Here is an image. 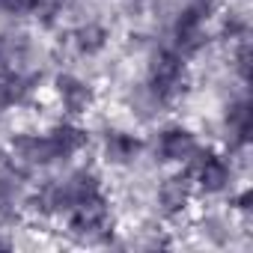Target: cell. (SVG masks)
Segmentation results:
<instances>
[{
    "label": "cell",
    "instance_id": "1",
    "mask_svg": "<svg viewBox=\"0 0 253 253\" xmlns=\"http://www.w3.org/2000/svg\"><path fill=\"white\" fill-rule=\"evenodd\" d=\"M146 86H149V95L158 104H173L176 98H182L185 89H188V66H185V57L179 51H173V48L158 51L152 57V63H149Z\"/></svg>",
    "mask_w": 253,
    "mask_h": 253
},
{
    "label": "cell",
    "instance_id": "2",
    "mask_svg": "<svg viewBox=\"0 0 253 253\" xmlns=\"http://www.w3.org/2000/svg\"><path fill=\"white\" fill-rule=\"evenodd\" d=\"M214 9H217V0H191L188 6H182L176 21H173V51H179L182 57L203 51L209 42L206 24H209Z\"/></svg>",
    "mask_w": 253,
    "mask_h": 253
},
{
    "label": "cell",
    "instance_id": "3",
    "mask_svg": "<svg viewBox=\"0 0 253 253\" xmlns=\"http://www.w3.org/2000/svg\"><path fill=\"white\" fill-rule=\"evenodd\" d=\"M69 232L78 235V238H86V241H95V238H104L113 226V214H110V203L104 194H95L84 203H78L69 214Z\"/></svg>",
    "mask_w": 253,
    "mask_h": 253
},
{
    "label": "cell",
    "instance_id": "4",
    "mask_svg": "<svg viewBox=\"0 0 253 253\" xmlns=\"http://www.w3.org/2000/svg\"><path fill=\"white\" fill-rule=\"evenodd\" d=\"M188 179L194 182V188L206 191V194H217L229 185L232 179V167L229 161L214 152V149H197L188 161Z\"/></svg>",
    "mask_w": 253,
    "mask_h": 253
},
{
    "label": "cell",
    "instance_id": "5",
    "mask_svg": "<svg viewBox=\"0 0 253 253\" xmlns=\"http://www.w3.org/2000/svg\"><path fill=\"white\" fill-rule=\"evenodd\" d=\"M200 149L194 131H188L185 125H167L155 137V158L164 164H188L191 155Z\"/></svg>",
    "mask_w": 253,
    "mask_h": 253
},
{
    "label": "cell",
    "instance_id": "6",
    "mask_svg": "<svg viewBox=\"0 0 253 253\" xmlns=\"http://www.w3.org/2000/svg\"><path fill=\"white\" fill-rule=\"evenodd\" d=\"M9 152L12 158L27 170V167H51L60 161L48 131L45 134H15L12 143H9Z\"/></svg>",
    "mask_w": 253,
    "mask_h": 253
},
{
    "label": "cell",
    "instance_id": "7",
    "mask_svg": "<svg viewBox=\"0 0 253 253\" xmlns=\"http://www.w3.org/2000/svg\"><path fill=\"white\" fill-rule=\"evenodd\" d=\"M54 89H57V98H60L63 110H69V113H86L92 107V101H95L92 84L84 81V78H78V75H72V72L57 75Z\"/></svg>",
    "mask_w": 253,
    "mask_h": 253
},
{
    "label": "cell",
    "instance_id": "8",
    "mask_svg": "<svg viewBox=\"0 0 253 253\" xmlns=\"http://www.w3.org/2000/svg\"><path fill=\"white\" fill-rule=\"evenodd\" d=\"M191 194H194V182L188 179V173L185 176H170L158 188V206H161V211L167 217H176V214H182L188 209Z\"/></svg>",
    "mask_w": 253,
    "mask_h": 253
},
{
    "label": "cell",
    "instance_id": "9",
    "mask_svg": "<svg viewBox=\"0 0 253 253\" xmlns=\"http://www.w3.org/2000/svg\"><path fill=\"white\" fill-rule=\"evenodd\" d=\"M36 89V75H24L18 69L12 72H0V113L12 104H21L33 95Z\"/></svg>",
    "mask_w": 253,
    "mask_h": 253
},
{
    "label": "cell",
    "instance_id": "10",
    "mask_svg": "<svg viewBox=\"0 0 253 253\" xmlns=\"http://www.w3.org/2000/svg\"><path fill=\"white\" fill-rule=\"evenodd\" d=\"M107 39H110V33H107V27L98 24V21L78 24V27L69 33V45H72V51L81 54V57H95V54H101V51L107 48Z\"/></svg>",
    "mask_w": 253,
    "mask_h": 253
},
{
    "label": "cell",
    "instance_id": "11",
    "mask_svg": "<svg viewBox=\"0 0 253 253\" xmlns=\"http://www.w3.org/2000/svg\"><path fill=\"white\" fill-rule=\"evenodd\" d=\"M48 137H51V143H54L60 161H69L72 155H78V152L86 146V140H89L86 131L81 128V125H75V122H57V125H51V128H48Z\"/></svg>",
    "mask_w": 253,
    "mask_h": 253
},
{
    "label": "cell",
    "instance_id": "12",
    "mask_svg": "<svg viewBox=\"0 0 253 253\" xmlns=\"http://www.w3.org/2000/svg\"><path fill=\"white\" fill-rule=\"evenodd\" d=\"M223 125H226L229 140H232L235 146H247V140H250V128H253V110H250V101H247V98H235V101H229L226 116H223Z\"/></svg>",
    "mask_w": 253,
    "mask_h": 253
},
{
    "label": "cell",
    "instance_id": "13",
    "mask_svg": "<svg viewBox=\"0 0 253 253\" xmlns=\"http://www.w3.org/2000/svg\"><path fill=\"white\" fill-rule=\"evenodd\" d=\"M140 149H143L140 137H134L128 131H107V137H104V158L119 167L131 164L140 155Z\"/></svg>",
    "mask_w": 253,
    "mask_h": 253
},
{
    "label": "cell",
    "instance_id": "14",
    "mask_svg": "<svg viewBox=\"0 0 253 253\" xmlns=\"http://www.w3.org/2000/svg\"><path fill=\"white\" fill-rule=\"evenodd\" d=\"M27 57L24 36H0V72H12Z\"/></svg>",
    "mask_w": 253,
    "mask_h": 253
},
{
    "label": "cell",
    "instance_id": "15",
    "mask_svg": "<svg viewBox=\"0 0 253 253\" xmlns=\"http://www.w3.org/2000/svg\"><path fill=\"white\" fill-rule=\"evenodd\" d=\"M63 6H66V0H33V15L42 24H54L63 15Z\"/></svg>",
    "mask_w": 253,
    "mask_h": 253
},
{
    "label": "cell",
    "instance_id": "16",
    "mask_svg": "<svg viewBox=\"0 0 253 253\" xmlns=\"http://www.w3.org/2000/svg\"><path fill=\"white\" fill-rule=\"evenodd\" d=\"M232 60H235V72H238V78H241V81H250V60H253V54H250V42H247V39L238 42Z\"/></svg>",
    "mask_w": 253,
    "mask_h": 253
},
{
    "label": "cell",
    "instance_id": "17",
    "mask_svg": "<svg viewBox=\"0 0 253 253\" xmlns=\"http://www.w3.org/2000/svg\"><path fill=\"white\" fill-rule=\"evenodd\" d=\"M0 9L6 15L24 18V15H33V0H0Z\"/></svg>",
    "mask_w": 253,
    "mask_h": 253
},
{
    "label": "cell",
    "instance_id": "18",
    "mask_svg": "<svg viewBox=\"0 0 253 253\" xmlns=\"http://www.w3.org/2000/svg\"><path fill=\"white\" fill-rule=\"evenodd\" d=\"M235 203H238V209H241V211H247V209H250V191H244Z\"/></svg>",
    "mask_w": 253,
    "mask_h": 253
},
{
    "label": "cell",
    "instance_id": "19",
    "mask_svg": "<svg viewBox=\"0 0 253 253\" xmlns=\"http://www.w3.org/2000/svg\"><path fill=\"white\" fill-rule=\"evenodd\" d=\"M0 247H9V241H6V238H0Z\"/></svg>",
    "mask_w": 253,
    "mask_h": 253
}]
</instances>
